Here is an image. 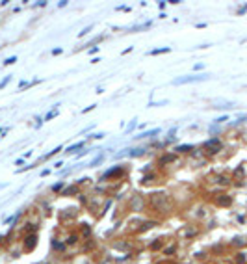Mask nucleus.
<instances>
[{"label": "nucleus", "instance_id": "f03ea898", "mask_svg": "<svg viewBox=\"0 0 247 264\" xmlns=\"http://www.w3.org/2000/svg\"><path fill=\"white\" fill-rule=\"evenodd\" d=\"M169 50H171L169 47H164V48H154V50H151L149 54L151 56H156V54H164V52H169Z\"/></svg>", "mask_w": 247, "mask_h": 264}, {"label": "nucleus", "instance_id": "0eeeda50", "mask_svg": "<svg viewBox=\"0 0 247 264\" xmlns=\"http://www.w3.org/2000/svg\"><path fill=\"white\" fill-rule=\"evenodd\" d=\"M192 149V145H186V147H179V151H189Z\"/></svg>", "mask_w": 247, "mask_h": 264}, {"label": "nucleus", "instance_id": "423d86ee", "mask_svg": "<svg viewBox=\"0 0 247 264\" xmlns=\"http://www.w3.org/2000/svg\"><path fill=\"white\" fill-rule=\"evenodd\" d=\"M54 115H56V112H50V114H48V115H47V117H45V119H47V121H48V119H52V117H54Z\"/></svg>", "mask_w": 247, "mask_h": 264}, {"label": "nucleus", "instance_id": "f257e3e1", "mask_svg": "<svg viewBox=\"0 0 247 264\" xmlns=\"http://www.w3.org/2000/svg\"><path fill=\"white\" fill-rule=\"evenodd\" d=\"M208 78V74H197V76H192V74H188V76H180V78H176L173 84H186V82H201V80H206Z\"/></svg>", "mask_w": 247, "mask_h": 264}, {"label": "nucleus", "instance_id": "20e7f679", "mask_svg": "<svg viewBox=\"0 0 247 264\" xmlns=\"http://www.w3.org/2000/svg\"><path fill=\"white\" fill-rule=\"evenodd\" d=\"M15 61H17V58H15V56H13V58H8V60H6V61H4V63H6V65H9V63H15Z\"/></svg>", "mask_w": 247, "mask_h": 264}, {"label": "nucleus", "instance_id": "6e6552de", "mask_svg": "<svg viewBox=\"0 0 247 264\" xmlns=\"http://www.w3.org/2000/svg\"><path fill=\"white\" fill-rule=\"evenodd\" d=\"M201 69H203V65H201V63H197V65L193 67V71H201Z\"/></svg>", "mask_w": 247, "mask_h": 264}, {"label": "nucleus", "instance_id": "39448f33", "mask_svg": "<svg viewBox=\"0 0 247 264\" xmlns=\"http://www.w3.org/2000/svg\"><path fill=\"white\" fill-rule=\"evenodd\" d=\"M9 78H11V76H6V78H4V80H2V84H0V88H4V86H6V84H8V80H9Z\"/></svg>", "mask_w": 247, "mask_h": 264}, {"label": "nucleus", "instance_id": "7ed1b4c3", "mask_svg": "<svg viewBox=\"0 0 247 264\" xmlns=\"http://www.w3.org/2000/svg\"><path fill=\"white\" fill-rule=\"evenodd\" d=\"M84 147V143H76V145H73V147H69L67 149V152H73V151H78V149H82Z\"/></svg>", "mask_w": 247, "mask_h": 264}]
</instances>
